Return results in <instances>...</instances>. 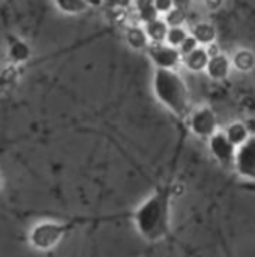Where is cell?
Here are the masks:
<instances>
[{
    "mask_svg": "<svg viewBox=\"0 0 255 257\" xmlns=\"http://www.w3.org/2000/svg\"><path fill=\"white\" fill-rule=\"evenodd\" d=\"M173 196V185H159L129 214L137 233L146 242L158 244L170 236Z\"/></svg>",
    "mask_w": 255,
    "mask_h": 257,
    "instance_id": "obj_1",
    "label": "cell"
},
{
    "mask_svg": "<svg viewBox=\"0 0 255 257\" xmlns=\"http://www.w3.org/2000/svg\"><path fill=\"white\" fill-rule=\"evenodd\" d=\"M152 86L155 98L162 107L179 119L188 117L191 113L189 89L176 69H156Z\"/></svg>",
    "mask_w": 255,
    "mask_h": 257,
    "instance_id": "obj_2",
    "label": "cell"
},
{
    "mask_svg": "<svg viewBox=\"0 0 255 257\" xmlns=\"http://www.w3.org/2000/svg\"><path fill=\"white\" fill-rule=\"evenodd\" d=\"M129 214H123V215H111V217H102V218H86V217H77V218H69L65 221H53V220H45V221H39L36 223L29 235H27V241L29 245L39 251V253H48L51 250H54L62 239H65V236L68 233H71L72 230L89 224V223H99V221H111L114 218H120V217H128Z\"/></svg>",
    "mask_w": 255,
    "mask_h": 257,
    "instance_id": "obj_3",
    "label": "cell"
},
{
    "mask_svg": "<svg viewBox=\"0 0 255 257\" xmlns=\"http://www.w3.org/2000/svg\"><path fill=\"white\" fill-rule=\"evenodd\" d=\"M186 122H188L189 131L198 139H210L216 131H219L218 116L207 105L191 110V113L186 117Z\"/></svg>",
    "mask_w": 255,
    "mask_h": 257,
    "instance_id": "obj_4",
    "label": "cell"
},
{
    "mask_svg": "<svg viewBox=\"0 0 255 257\" xmlns=\"http://www.w3.org/2000/svg\"><path fill=\"white\" fill-rule=\"evenodd\" d=\"M233 167L242 179L255 184V134L237 148Z\"/></svg>",
    "mask_w": 255,
    "mask_h": 257,
    "instance_id": "obj_5",
    "label": "cell"
},
{
    "mask_svg": "<svg viewBox=\"0 0 255 257\" xmlns=\"http://www.w3.org/2000/svg\"><path fill=\"white\" fill-rule=\"evenodd\" d=\"M146 50L156 69H176L182 62L180 51L165 42L149 44Z\"/></svg>",
    "mask_w": 255,
    "mask_h": 257,
    "instance_id": "obj_6",
    "label": "cell"
},
{
    "mask_svg": "<svg viewBox=\"0 0 255 257\" xmlns=\"http://www.w3.org/2000/svg\"><path fill=\"white\" fill-rule=\"evenodd\" d=\"M209 151L212 157L224 167H231L236 158L237 148L227 139L224 131H216L210 139H207Z\"/></svg>",
    "mask_w": 255,
    "mask_h": 257,
    "instance_id": "obj_7",
    "label": "cell"
},
{
    "mask_svg": "<svg viewBox=\"0 0 255 257\" xmlns=\"http://www.w3.org/2000/svg\"><path fill=\"white\" fill-rule=\"evenodd\" d=\"M231 59L224 54V53H219L213 57L209 59V63L206 66V72L207 75L215 80V81H222L225 78H228L230 72H231Z\"/></svg>",
    "mask_w": 255,
    "mask_h": 257,
    "instance_id": "obj_8",
    "label": "cell"
},
{
    "mask_svg": "<svg viewBox=\"0 0 255 257\" xmlns=\"http://www.w3.org/2000/svg\"><path fill=\"white\" fill-rule=\"evenodd\" d=\"M191 36L198 42L200 47H207L213 42H216V27L209 23V21H200L197 24H194L192 30H191Z\"/></svg>",
    "mask_w": 255,
    "mask_h": 257,
    "instance_id": "obj_9",
    "label": "cell"
},
{
    "mask_svg": "<svg viewBox=\"0 0 255 257\" xmlns=\"http://www.w3.org/2000/svg\"><path fill=\"white\" fill-rule=\"evenodd\" d=\"M209 54L206 51L204 47H198L195 48L192 53L186 54L182 57L183 65L186 66V69H189L191 72H203L206 71V66L209 63Z\"/></svg>",
    "mask_w": 255,
    "mask_h": 257,
    "instance_id": "obj_10",
    "label": "cell"
},
{
    "mask_svg": "<svg viewBox=\"0 0 255 257\" xmlns=\"http://www.w3.org/2000/svg\"><path fill=\"white\" fill-rule=\"evenodd\" d=\"M224 134L227 136V139H228L236 148H239L240 145H243V143L251 137V131H249L248 123L240 122V120L231 122V123L225 128Z\"/></svg>",
    "mask_w": 255,
    "mask_h": 257,
    "instance_id": "obj_11",
    "label": "cell"
},
{
    "mask_svg": "<svg viewBox=\"0 0 255 257\" xmlns=\"http://www.w3.org/2000/svg\"><path fill=\"white\" fill-rule=\"evenodd\" d=\"M144 32L147 35V39L150 44H161V42H165V36H167V32H168V26L167 23L164 21V18H155L149 23L144 24Z\"/></svg>",
    "mask_w": 255,
    "mask_h": 257,
    "instance_id": "obj_12",
    "label": "cell"
},
{
    "mask_svg": "<svg viewBox=\"0 0 255 257\" xmlns=\"http://www.w3.org/2000/svg\"><path fill=\"white\" fill-rule=\"evenodd\" d=\"M231 66L239 72L248 74L255 69V53L249 48H240L234 53L231 59Z\"/></svg>",
    "mask_w": 255,
    "mask_h": 257,
    "instance_id": "obj_13",
    "label": "cell"
},
{
    "mask_svg": "<svg viewBox=\"0 0 255 257\" xmlns=\"http://www.w3.org/2000/svg\"><path fill=\"white\" fill-rule=\"evenodd\" d=\"M125 39L128 42V45L137 51H141V50H146L149 47V39H147V35L144 32L143 27L140 26H131L126 29L125 32Z\"/></svg>",
    "mask_w": 255,
    "mask_h": 257,
    "instance_id": "obj_14",
    "label": "cell"
},
{
    "mask_svg": "<svg viewBox=\"0 0 255 257\" xmlns=\"http://www.w3.org/2000/svg\"><path fill=\"white\" fill-rule=\"evenodd\" d=\"M8 56L12 62L15 63H23L30 57V47L21 41V39H15L9 44L8 48Z\"/></svg>",
    "mask_w": 255,
    "mask_h": 257,
    "instance_id": "obj_15",
    "label": "cell"
},
{
    "mask_svg": "<svg viewBox=\"0 0 255 257\" xmlns=\"http://www.w3.org/2000/svg\"><path fill=\"white\" fill-rule=\"evenodd\" d=\"M134 6L137 9V15L140 21H143L144 24L159 17V14L153 6V0H134Z\"/></svg>",
    "mask_w": 255,
    "mask_h": 257,
    "instance_id": "obj_16",
    "label": "cell"
},
{
    "mask_svg": "<svg viewBox=\"0 0 255 257\" xmlns=\"http://www.w3.org/2000/svg\"><path fill=\"white\" fill-rule=\"evenodd\" d=\"M56 8L68 15H78L83 14L89 6L86 0H53Z\"/></svg>",
    "mask_w": 255,
    "mask_h": 257,
    "instance_id": "obj_17",
    "label": "cell"
},
{
    "mask_svg": "<svg viewBox=\"0 0 255 257\" xmlns=\"http://www.w3.org/2000/svg\"><path fill=\"white\" fill-rule=\"evenodd\" d=\"M188 30L180 26V27H168V32H167V36H165V44L174 47V48H179L180 44L188 38Z\"/></svg>",
    "mask_w": 255,
    "mask_h": 257,
    "instance_id": "obj_18",
    "label": "cell"
},
{
    "mask_svg": "<svg viewBox=\"0 0 255 257\" xmlns=\"http://www.w3.org/2000/svg\"><path fill=\"white\" fill-rule=\"evenodd\" d=\"M164 21L167 23L168 27H180V26H183L185 21H186V11L174 6L173 9H170V11L165 14Z\"/></svg>",
    "mask_w": 255,
    "mask_h": 257,
    "instance_id": "obj_19",
    "label": "cell"
},
{
    "mask_svg": "<svg viewBox=\"0 0 255 257\" xmlns=\"http://www.w3.org/2000/svg\"><path fill=\"white\" fill-rule=\"evenodd\" d=\"M200 45H198V42L191 36V35H188V38L180 44V47L177 48L179 51H180V54H182V57L183 56H186V54H189V53H192L195 48H198Z\"/></svg>",
    "mask_w": 255,
    "mask_h": 257,
    "instance_id": "obj_20",
    "label": "cell"
},
{
    "mask_svg": "<svg viewBox=\"0 0 255 257\" xmlns=\"http://www.w3.org/2000/svg\"><path fill=\"white\" fill-rule=\"evenodd\" d=\"M153 6H155V9H156L158 14H164V15H165L170 9L174 8L173 0H153Z\"/></svg>",
    "mask_w": 255,
    "mask_h": 257,
    "instance_id": "obj_21",
    "label": "cell"
},
{
    "mask_svg": "<svg viewBox=\"0 0 255 257\" xmlns=\"http://www.w3.org/2000/svg\"><path fill=\"white\" fill-rule=\"evenodd\" d=\"M104 5L113 9H126L134 5V0H102Z\"/></svg>",
    "mask_w": 255,
    "mask_h": 257,
    "instance_id": "obj_22",
    "label": "cell"
},
{
    "mask_svg": "<svg viewBox=\"0 0 255 257\" xmlns=\"http://www.w3.org/2000/svg\"><path fill=\"white\" fill-rule=\"evenodd\" d=\"M191 3H192V0H173V5L176 8H180V9H185V11L191 6Z\"/></svg>",
    "mask_w": 255,
    "mask_h": 257,
    "instance_id": "obj_23",
    "label": "cell"
},
{
    "mask_svg": "<svg viewBox=\"0 0 255 257\" xmlns=\"http://www.w3.org/2000/svg\"><path fill=\"white\" fill-rule=\"evenodd\" d=\"M86 2H87V6H93V8L104 5V2H102V0H86Z\"/></svg>",
    "mask_w": 255,
    "mask_h": 257,
    "instance_id": "obj_24",
    "label": "cell"
},
{
    "mask_svg": "<svg viewBox=\"0 0 255 257\" xmlns=\"http://www.w3.org/2000/svg\"><path fill=\"white\" fill-rule=\"evenodd\" d=\"M2 188H3V175L0 172V191H2Z\"/></svg>",
    "mask_w": 255,
    "mask_h": 257,
    "instance_id": "obj_25",
    "label": "cell"
}]
</instances>
